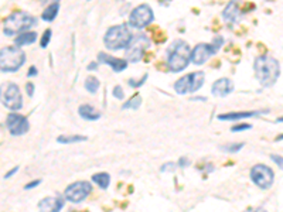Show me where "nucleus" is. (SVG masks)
<instances>
[{
	"label": "nucleus",
	"mask_w": 283,
	"mask_h": 212,
	"mask_svg": "<svg viewBox=\"0 0 283 212\" xmlns=\"http://www.w3.org/2000/svg\"><path fill=\"white\" fill-rule=\"evenodd\" d=\"M255 78L263 88H270L280 77V64L270 56H259L254 61Z\"/></svg>",
	"instance_id": "nucleus-1"
},
{
	"label": "nucleus",
	"mask_w": 283,
	"mask_h": 212,
	"mask_svg": "<svg viewBox=\"0 0 283 212\" xmlns=\"http://www.w3.org/2000/svg\"><path fill=\"white\" fill-rule=\"evenodd\" d=\"M191 61V48L188 42L176 40L167 48V67L171 72H181Z\"/></svg>",
	"instance_id": "nucleus-2"
},
{
	"label": "nucleus",
	"mask_w": 283,
	"mask_h": 212,
	"mask_svg": "<svg viewBox=\"0 0 283 212\" xmlns=\"http://www.w3.org/2000/svg\"><path fill=\"white\" fill-rule=\"evenodd\" d=\"M37 19L27 12H16L12 13L3 23V33L9 37L19 35L35 26Z\"/></svg>",
	"instance_id": "nucleus-3"
},
{
	"label": "nucleus",
	"mask_w": 283,
	"mask_h": 212,
	"mask_svg": "<svg viewBox=\"0 0 283 212\" xmlns=\"http://www.w3.org/2000/svg\"><path fill=\"white\" fill-rule=\"evenodd\" d=\"M132 37L133 34L130 33V28L125 24L112 26L104 35V44L106 48L111 51H119V49L126 48Z\"/></svg>",
	"instance_id": "nucleus-4"
},
{
	"label": "nucleus",
	"mask_w": 283,
	"mask_h": 212,
	"mask_svg": "<svg viewBox=\"0 0 283 212\" xmlns=\"http://www.w3.org/2000/svg\"><path fill=\"white\" fill-rule=\"evenodd\" d=\"M26 63V52L20 47H3L0 48V71L17 72Z\"/></svg>",
	"instance_id": "nucleus-5"
},
{
	"label": "nucleus",
	"mask_w": 283,
	"mask_h": 212,
	"mask_svg": "<svg viewBox=\"0 0 283 212\" xmlns=\"http://www.w3.org/2000/svg\"><path fill=\"white\" fill-rule=\"evenodd\" d=\"M0 102L10 112H19L23 108L20 88L13 82H3L0 85Z\"/></svg>",
	"instance_id": "nucleus-6"
},
{
	"label": "nucleus",
	"mask_w": 283,
	"mask_h": 212,
	"mask_svg": "<svg viewBox=\"0 0 283 212\" xmlns=\"http://www.w3.org/2000/svg\"><path fill=\"white\" fill-rule=\"evenodd\" d=\"M205 81V74L203 71H196L187 75H183L178 78L174 84V91L178 95H187V93H194L198 89L203 88Z\"/></svg>",
	"instance_id": "nucleus-7"
},
{
	"label": "nucleus",
	"mask_w": 283,
	"mask_h": 212,
	"mask_svg": "<svg viewBox=\"0 0 283 212\" xmlns=\"http://www.w3.org/2000/svg\"><path fill=\"white\" fill-rule=\"evenodd\" d=\"M150 38L146 34H137L132 37L130 42L127 44V47L125 48V56H126L127 61L130 63H139L145 52L148 51L150 47Z\"/></svg>",
	"instance_id": "nucleus-8"
},
{
	"label": "nucleus",
	"mask_w": 283,
	"mask_h": 212,
	"mask_svg": "<svg viewBox=\"0 0 283 212\" xmlns=\"http://www.w3.org/2000/svg\"><path fill=\"white\" fill-rule=\"evenodd\" d=\"M251 181L261 190H269L275 183V173L266 164H255L249 171Z\"/></svg>",
	"instance_id": "nucleus-9"
},
{
	"label": "nucleus",
	"mask_w": 283,
	"mask_h": 212,
	"mask_svg": "<svg viewBox=\"0 0 283 212\" xmlns=\"http://www.w3.org/2000/svg\"><path fill=\"white\" fill-rule=\"evenodd\" d=\"M153 20H155V12L146 3L134 7L133 10L130 12V14H129V26L136 28V30H142V28L148 27Z\"/></svg>",
	"instance_id": "nucleus-10"
},
{
	"label": "nucleus",
	"mask_w": 283,
	"mask_h": 212,
	"mask_svg": "<svg viewBox=\"0 0 283 212\" xmlns=\"http://www.w3.org/2000/svg\"><path fill=\"white\" fill-rule=\"evenodd\" d=\"M92 185L88 181H75L70 184L65 191H64V198L65 201L72 202V204H79L85 201L86 198L91 195Z\"/></svg>",
	"instance_id": "nucleus-11"
},
{
	"label": "nucleus",
	"mask_w": 283,
	"mask_h": 212,
	"mask_svg": "<svg viewBox=\"0 0 283 212\" xmlns=\"http://www.w3.org/2000/svg\"><path fill=\"white\" fill-rule=\"evenodd\" d=\"M6 127L12 136H23L30 130V122L20 113L10 112L6 118Z\"/></svg>",
	"instance_id": "nucleus-12"
},
{
	"label": "nucleus",
	"mask_w": 283,
	"mask_h": 212,
	"mask_svg": "<svg viewBox=\"0 0 283 212\" xmlns=\"http://www.w3.org/2000/svg\"><path fill=\"white\" fill-rule=\"evenodd\" d=\"M214 56L211 45L208 42H200L191 49V63L194 65H203Z\"/></svg>",
	"instance_id": "nucleus-13"
},
{
	"label": "nucleus",
	"mask_w": 283,
	"mask_h": 212,
	"mask_svg": "<svg viewBox=\"0 0 283 212\" xmlns=\"http://www.w3.org/2000/svg\"><path fill=\"white\" fill-rule=\"evenodd\" d=\"M233 91V82L229 78H219L211 86V93L218 98H225Z\"/></svg>",
	"instance_id": "nucleus-14"
},
{
	"label": "nucleus",
	"mask_w": 283,
	"mask_h": 212,
	"mask_svg": "<svg viewBox=\"0 0 283 212\" xmlns=\"http://www.w3.org/2000/svg\"><path fill=\"white\" fill-rule=\"evenodd\" d=\"M98 61L101 64L109 65L115 72H122V71H125L127 68V61L122 60V58H118V57L109 56L106 52H99Z\"/></svg>",
	"instance_id": "nucleus-15"
},
{
	"label": "nucleus",
	"mask_w": 283,
	"mask_h": 212,
	"mask_svg": "<svg viewBox=\"0 0 283 212\" xmlns=\"http://www.w3.org/2000/svg\"><path fill=\"white\" fill-rule=\"evenodd\" d=\"M222 19L228 24H235L241 20V10L238 0H231L222 12Z\"/></svg>",
	"instance_id": "nucleus-16"
},
{
	"label": "nucleus",
	"mask_w": 283,
	"mask_h": 212,
	"mask_svg": "<svg viewBox=\"0 0 283 212\" xmlns=\"http://www.w3.org/2000/svg\"><path fill=\"white\" fill-rule=\"evenodd\" d=\"M263 113H268V111H245V112H229V113H222L218 115L219 120L224 122H232V120H242L248 119V118H256L261 116Z\"/></svg>",
	"instance_id": "nucleus-17"
},
{
	"label": "nucleus",
	"mask_w": 283,
	"mask_h": 212,
	"mask_svg": "<svg viewBox=\"0 0 283 212\" xmlns=\"http://www.w3.org/2000/svg\"><path fill=\"white\" fill-rule=\"evenodd\" d=\"M78 113L79 116L85 120H89V122H95V120L101 119V112L97 111L95 108L89 103H84L78 108Z\"/></svg>",
	"instance_id": "nucleus-18"
},
{
	"label": "nucleus",
	"mask_w": 283,
	"mask_h": 212,
	"mask_svg": "<svg viewBox=\"0 0 283 212\" xmlns=\"http://www.w3.org/2000/svg\"><path fill=\"white\" fill-rule=\"evenodd\" d=\"M37 41V33L35 31H24L21 34L16 35L14 38V45L16 47H24V45H31Z\"/></svg>",
	"instance_id": "nucleus-19"
},
{
	"label": "nucleus",
	"mask_w": 283,
	"mask_h": 212,
	"mask_svg": "<svg viewBox=\"0 0 283 212\" xmlns=\"http://www.w3.org/2000/svg\"><path fill=\"white\" fill-rule=\"evenodd\" d=\"M58 12H60V2L51 3L44 9V12L41 13V19L44 21H54L58 16Z\"/></svg>",
	"instance_id": "nucleus-20"
},
{
	"label": "nucleus",
	"mask_w": 283,
	"mask_h": 212,
	"mask_svg": "<svg viewBox=\"0 0 283 212\" xmlns=\"http://www.w3.org/2000/svg\"><path fill=\"white\" fill-rule=\"evenodd\" d=\"M92 181L97 184L101 190H106L111 184V176L108 173H97L92 176Z\"/></svg>",
	"instance_id": "nucleus-21"
},
{
	"label": "nucleus",
	"mask_w": 283,
	"mask_h": 212,
	"mask_svg": "<svg viewBox=\"0 0 283 212\" xmlns=\"http://www.w3.org/2000/svg\"><path fill=\"white\" fill-rule=\"evenodd\" d=\"M85 140H86V136H82V134H74V136L64 134V136L57 137V141L61 143V144H74V143H81V141Z\"/></svg>",
	"instance_id": "nucleus-22"
},
{
	"label": "nucleus",
	"mask_w": 283,
	"mask_h": 212,
	"mask_svg": "<svg viewBox=\"0 0 283 212\" xmlns=\"http://www.w3.org/2000/svg\"><path fill=\"white\" fill-rule=\"evenodd\" d=\"M84 86L86 91L93 95V93H97L99 89V79L97 77H93V75H89V77L85 78Z\"/></svg>",
	"instance_id": "nucleus-23"
},
{
	"label": "nucleus",
	"mask_w": 283,
	"mask_h": 212,
	"mask_svg": "<svg viewBox=\"0 0 283 212\" xmlns=\"http://www.w3.org/2000/svg\"><path fill=\"white\" fill-rule=\"evenodd\" d=\"M142 106V98L139 93H136V95H133L132 98L127 100L125 105L122 106V109H125V111H127V109H133V111H136V109H139Z\"/></svg>",
	"instance_id": "nucleus-24"
},
{
	"label": "nucleus",
	"mask_w": 283,
	"mask_h": 212,
	"mask_svg": "<svg viewBox=\"0 0 283 212\" xmlns=\"http://www.w3.org/2000/svg\"><path fill=\"white\" fill-rule=\"evenodd\" d=\"M54 204H56V198H51V197L42 198L41 201L38 202V209H40V212H51Z\"/></svg>",
	"instance_id": "nucleus-25"
},
{
	"label": "nucleus",
	"mask_w": 283,
	"mask_h": 212,
	"mask_svg": "<svg viewBox=\"0 0 283 212\" xmlns=\"http://www.w3.org/2000/svg\"><path fill=\"white\" fill-rule=\"evenodd\" d=\"M219 148L222 151H226V153H238V151H241V148H244V143H228V144L221 146Z\"/></svg>",
	"instance_id": "nucleus-26"
},
{
	"label": "nucleus",
	"mask_w": 283,
	"mask_h": 212,
	"mask_svg": "<svg viewBox=\"0 0 283 212\" xmlns=\"http://www.w3.org/2000/svg\"><path fill=\"white\" fill-rule=\"evenodd\" d=\"M51 35H53V31H51L50 28H47V30L42 33L41 38H40V47H41V48H47V47H49L50 41H51Z\"/></svg>",
	"instance_id": "nucleus-27"
},
{
	"label": "nucleus",
	"mask_w": 283,
	"mask_h": 212,
	"mask_svg": "<svg viewBox=\"0 0 283 212\" xmlns=\"http://www.w3.org/2000/svg\"><path fill=\"white\" fill-rule=\"evenodd\" d=\"M210 45H211L212 51H214V54H217L221 47L224 45V37H221V35H217L211 42H210Z\"/></svg>",
	"instance_id": "nucleus-28"
},
{
	"label": "nucleus",
	"mask_w": 283,
	"mask_h": 212,
	"mask_svg": "<svg viewBox=\"0 0 283 212\" xmlns=\"http://www.w3.org/2000/svg\"><path fill=\"white\" fill-rule=\"evenodd\" d=\"M64 204H65V198L57 197L56 198V204H54V206H53L51 212H61V209L64 208Z\"/></svg>",
	"instance_id": "nucleus-29"
},
{
	"label": "nucleus",
	"mask_w": 283,
	"mask_h": 212,
	"mask_svg": "<svg viewBox=\"0 0 283 212\" xmlns=\"http://www.w3.org/2000/svg\"><path fill=\"white\" fill-rule=\"evenodd\" d=\"M252 129V125H249V123H244V125H237V126H233L231 129V132L233 133H238V132H244V130H251Z\"/></svg>",
	"instance_id": "nucleus-30"
},
{
	"label": "nucleus",
	"mask_w": 283,
	"mask_h": 212,
	"mask_svg": "<svg viewBox=\"0 0 283 212\" xmlns=\"http://www.w3.org/2000/svg\"><path fill=\"white\" fill-rule=\"evenodd\" d=\"M146 79H148V74H146V75H143V78L139 79V81H136V79L132 78V79H129V85H130V86H133V88H139V86H142V85L145 84V81H146Z\"/></svg>",
	"instance_id": "nucleus-31"
},
{
	"label": "nucleus",
	"mask_w": 283,
	"mask_h": 212,
	"mask_svg": "<svg viewBox=\"0 0 283 212\" xmlns=\"http://www.w3.org/2000/svg\"><path fill=\"white\" fill-rule=\"evenodd\" d=\"M113 96L116 99H123L125 98V92H123V88L119 86V85H116L115 88H113Z\"/></svg>",
	"instance_id": "nucleus-32"
},
{
	"label": "nucleus",
	"mask_w": 283,
	"mask_h": 212,
	"mask_svg": "<svg viewBox=\"0 0 283 212\" xmlns=\"http://www.w3.org/2000/svg\"><path fill=\"white\" fill-rule=\"evenodd\" d=\"M270 160L275 163V164L277 166V167H279V169L283 170V155L272 154V155H270Z\"/></svg>",
	"instance_id": "nucleus-33"
},
{
	"label": "nucleus",
	"mask_w": 283,
	"mask_h": 212,
	"mask_svg": "<svg viewBox=\"0 0 283 212\" xmlns=\"http://www.w3.org/2000/svg\"><path fill=\"white\" fill-rule=\"evenodd\" d=\"M176 167H177V163L169 162V163H166L164 166L160 167V171H162V173H167V171H173V170H176Z\"/></svg>",
	"instance_id": "nucleus-34"
},
{
	"label": "nucleus",
	"mask_w": 283,
	"mask_h": 212,
	"mask_svg": "<svg viewBox=\"0 0 283 212\" xmlns=\"http://www.w3.org/2000/svg\"><path fill=\"white\" fill-rule=\"evenodd\" d=\"M34 91H35V86L33 82H27L26 84V92H27V95L31 98L33 95H34Z\"/></svg>",
	"instance_id": "nucleus-35"
},
{
	"label": "nucleus",
	"mask_w": 283,
	"mask_h": 212,
	"mask_svg": "<svg viewBox=\"0 0 283 212\" xmlns=\"http://www.w3.org/2000/svg\"><path fill=\"white\" fill-rule=\"evenodd\" d=\"M177 166H178V167H181V169H185V167H188V166H190V160H188L187 157H181V158L178 160V163H177Z\"/></svg>",
	"instance_id": "nucleus-36"
},
{
	"label": "nucleus",
	"mask_w": 283,
	"mask_h": 212,
	"mask_svg": "<svg viewBox=\"0 0 283 212\" xmlns=\"http://www.w3.org/2000/svg\"><path fill=\"white\" fill-rule=\"evenodd\" d=\"M41 184V180H34V181H31V183H28L24 185V190H33L35 188L37 185H40Z\"/></svg>",
	"instance_id": "nucleus-37"
},
{
	"label": "nucleus",
	"mask_w": 283,
	"mask_h": 212,
	"mask_svg": "<svg viewBox=\"0 0 283 212\" xmlns=\"http://www.w3.org/2000/svg\"><path fill=\"white\" fill-rule=\"evenodd\" d=\"M244 212H268L265 208H262V206H249L247 208Z\"/></svg>",
	"instance_id": "nucleus-38"
},
{
	"label": "nucleus",
	"mask_w": 283,
	"mask_h": 212,
	"mask_svg": "<svg viewBox=\"0 0 283 212\" xmlns=\"http://www.w3.org/2000/svg\"><path fill=\"white\" fill-rule=\"evenodd\" d=\"M17 171H19V167L16 166V167H13V169L10 170V171H7V174L5 176V180H6V178H10V177H13Z\"/></svg>",
	"instance_id": "nucleus-39"
},
{
	"label": "nucleus",
	"mask_w": 283,
	"mask_h": 212,
	"mask_svg": "<svg viewBox=\"0 0 283 212\" xmlns=\"http://www.w3.org/2000/svg\"><path fill=\"white\" fill-rule=\"evenodd\" d=\"M37 75V68L35 67H30V70L27 72V77H35Z\"/></svg>",
	"instance_id": "nucleus-40"
},
{
	"label": "nucleus",
	"mask_w": 283,
	"mask_h": 212,
	"mask_svg": "<svg viewBox=\"0 0 283 212\" xmlns=\"http://www.w3.org/2000/svg\"><path fill=\"white\" fill-rule=\"evenodd\" d=\"M98 68V63L97 61H93V63H91L89 65H88V70L92 71V70H97Z\"/></svg>",
	"instance_id": "nucleus-41"
},
{
	"label": "nucleus",
	"mask_w": 283,
	"mask_h": 212,
	"mask_svg": "<svg viewBox=\"0 0 283 212\" xmlns=\"http://www.w3.org/2000/svg\"><path fill=\"white\" fill-rule=\"evenodd\" d=\"M56 2H60V0H42V3H45L47 6L51 5V3H56Z\"/></svg>",
	"instance_id": "nucleus-42"
},
{
	"label": "nucleus",
	"mask_w": 283,
	"mask_h": 212,
	"mask_svg": "<svg viewBox=\"0 0 283 212\" xmlns=\"http://www.w3.org/2000/svg\"><path fill=\"white\" fill-rule=\"evenodd\" d=\"M277 122H279V123H283V116H282V118H279V119H277Z\"/></svg>",
	"instance_id": "nucleus-43"
}]
</instances>
